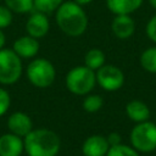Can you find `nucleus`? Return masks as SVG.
Returning a JSON list of instances; mask_svg holds the SVG:
<instances>
[{
  "instance_id": "obj_1",
  "label": "nucleus",
  "mask_w": 156,
  "mask_h": 156,
  "mask_svg": "<svg viewBox=\"0 0 156 156\" xmlns=\"http://www.w3.org/2000/svg\"><path fill=\"white\" fill-rule=\"evenodd\" d=\"M55 21L58 28L68 37L77 38L88 28V16L82 5L72 1H63L55 11Z\"/></svg>"
},
{
  "instance_id": "obj_2",
  "label": "nucleus",
  "mask_w": 156,
  "mask_h": 156,
  "mask_svg": "<svg viewBox=\"0 0 156 156\" xmlns=\"http://www.w3.org/2000/svg\"><path fill=\"white\" fill-rule=\"evenodd\" d=\"M23 143L28 156H57L61 149L58 134L49 128H33L23 138Z\"/></svg>"
},
{
  "instance_id": "obj_3",
  "label": "nucleus",
  "mask_w": 156,
  "mask_h": 156,
  "mask_svg": "<svg viewBox=\"0 0 156 156\" xmlns=\"http://www.w3.org/2000/svg\"><path fill=\"white\" fill-rule=\"evenodd\" d=\"M65 83L66 88L73 95L85 96L94 89L96 84V73L85 65L76 66L67 72Z\"/></svg>"
},
{
  "instance_id": "obj_4",
  "label": "nucleus",
  "mask_w": 156,
  "mask_h": 156,
  "mask_svg": "<svg viewBox=\"0 0 156 156\" xmlns=\"http://www.w3.org/2000/svg\"><path fill=\"white\" fill-rule=\"evenodd\" d=\"M26 76L33 87L44 89L52 85L55 82L56 69L51 61L44 57H38L27 66Z\"/></svg>"
},
{
  "instance_id": "obj_5",
  "label": "nucleus",
  "mask_w": 156,
  "mask_h": 156,
  "mask_svg": "<svg viewBox=\"0 0 156 156\" xmlns=\"http://www.w3.org/2000/svg\"><path fill=\"white\" fill-rule=\"evenodd\" d=\"M22 76V58L12 49H0V84L12 85Z\"/></svg>"
},
{
  "instance_id": "obj_6",
  "label": "nucleus",
  "mask_w": 156,
  "mask_h": 156,
  "mask_svg": "<svg viewBox=\"0 0 156 156\" xmlns=\"http://www.w3.org/2000/svg\"><path fill=\"white\" fill-rule=\"evenodd\" d=\"M130 141L135 150L151 152L156 149V124L140 122L130 132Z\"/></svg>"
},
{
  "instance_id": "obj_7",
  "label": "nucleus",
  "mask_w": 156,
  "mask_h": 156,
  "mask_svg": "<svg viewBox=\"0 0 156 156\" xmlns=\"http://www.w3.org/2000/svg\"><path fill=\"white\" fill-rule=\"evenodd\" d=\"M95 73H96V83L107 91L118 90L124 83L123 72L113 65H104Z\"/></svg>"
},
{
  "instance_id": "obj_8",
  "label": "nucleus",
  "mask_w": 156,
  "mask_h": 156,
  "mask_svg": "<svg viewBox=\"0 0 156 156\" xmlns=\"http://www.w3.org/2000/svg\"><path fill=\"white\" fill-rule=\"evenodd\" d=\"M50 30V22L46 13L34 11L30 13L26 22V32L28 35L40 39L44 38Z\"/></svg>"
},
{
  "instance_id": "obj_9",
  "label": "nucleus",
  "mask_w": 156,
  "mask_h": 156,
  "mask_svg": "<svg viewBox=\"0 0 156 156\" xmlns=\"http://www.w3.org/2000/svg\"><path fill=\"white\" fill-rule=\"evenodd\" d=\"M7 128L10 133H13L21 138H24L33 129V122H32V118L26 112L16 111L9 116Z\"/></svg>"
},
{
  "instance_id": "obj_10",
  "label": "nucleus",
  "mask_w": 156,
  "mask_h": 156,
  "mask_svg": "<svg viewBox=\"0 0 156 156\" xmlns=\"http://www.w3.org/2000/svg\"><path fill=\"white\" fill-rule=\"evenodd\" d=\"M40 45L38 39L30 35H22L13 41L12 50L21 57V58H33L39 52Z\"/></svg>"
},
{
  "instance_id": "obj_11",
  "label": "nucleus",
  "mask_w": 156,
  "mask_h": 156,
  "mask_svg": "<svg viewBox=\"0 0 156 156\" xmlns=\"http://www.w3.org/2000/svg\"><path fill=\"white\" fill-rule=\"evenodd\" d=\"M110 149V144L106 136L102 135H90L82 144V154L84 156H106Z\"/></svg>"
},
{
  "instance_id": "obj_12",
  "label": "nucleus",
  "mask_w": 156,
  "mask_h": 156,
  "mask_svg": "<svg viewBox=\"0 0 156 156\" xmlns=\"http://www.w3.org/2000/svg\"><path fill=\"white\" fill-rule=\"evenodd\" d=\"M23 152V138L13 133H6L0 136V156H21Z\"/></svg>"
},
{
  "instance_id": "obj_13",
  "label": "nucleus",
  "mask_w": 156,
  "mask_h": 156,
  "mask_svg": "<svg viewBox=\"0 0 156 156\" xmlns=\"http://www.w3.org/2000/svg\"><path fill=\"white\" fill-rule=\"evenodd\" d=\"M111 29L113 34L119 39H127L133 35L135 24L134 20L129 15H116L112 21Z\"/></svg>"
},
{
  "instance_id": "obj_14",
  "label": "nucleus",
  "mask_w": 156,
  "mask_h": 156,
  "mask_svg": "<svg viewBox=\"0 0 156 156\" xmlns=\"http://www.w3.org/2000/svg\"><path fill=\"white\" fill-rule=\"evenodd\" d=\"M143 0H106L108 10L115 15H129L138 10Z\"/></svg>"
},
{
  "instance_id": "obj_15",
  "label": "nucleus",
  "mask_w": 156,
  "mask_h": 156,
  "mask_svg": "<svg viewBox=\"0 0 156 156\" xmlns=\"http://www.w3.org/2000/svg\"><path fill=\"white\" fill-rule=\"evenodd\" d=\"M126 113L127 116L134 121V122H145L150 117L149 107L140 100H132L126 106Z\"/></svg>"
},
{
  "instance_id": "obj_16",
  "label": "nucleus",
  "mask_w": 156,
  "mask_h": 156,
  "mask_svg": "<svg viewBox=\"0 0 156 156\" xmlns=\"http://www.w3.org/2000/svg\"><path fill=\"white\" fill-rule=\"evenodd\" d=\"M105 54L102 50L94 48L85 52L84 55V65L93 71H98L100 67L105 65Z\"/></svg>"
},
{
  "instance_id": "obj_17",
  "label": "nucleus",
  "mask_w": 156,
  "mask_h": 156,
  "mask_svg": "<svg viewBox=\"0 0 156 156\" xmlns=\"http://www.w3.org/2000/svg\"><path fill=\"white\" fill-rule=\"evenodd\" d=\"M4 4L13 13H28L34 10L33 0H4Z\"/></svg>"
},
{
  "instance_id": "obj_18",
  "label": "nucleus",
  "mask_w": 156,
  "mask_h": 156,
  "mask_svg": "<svg viewBox=\"0 0 156 156\" xmlns=\"http://www.w3.org/2000/svg\"><path fill=\"white\" fill-rule=\"evenodd\" d=\"M104 105V100L98 94H87L83 100V110L88 113L98 112Z\"/></svg>"
},
{
  "instance_id": "obj_19",
  "label": "nucleus",
  "mask_w": 156,
  "mask_h": 156,
  "mask_svg": "<svg viewBox=\"0 0 156 156\" xmlns=\"http://www.w3.org/2000/svg\"><path fill=\"white\" fill-rule=\"evenodd\" d=\"M141 66L151 73H156V48L146 49L140 56Z\"/></svg>"
},
{
  "instance_id": "obj_20",
  "label": "nucleus",
  "mask_w": 156,
  "mask_h": 156,
  "mask_svg": "<svg viewBox=\"0 0 156 156\" xmlns=\"http://www.w3.org/2000/svg\"><path fill=\"white\" fill-rule=\"evenodd\" d=\"M33 2L35 11L49 15L51 12H55L63 2V0H33Z\"/></svg>"
},
{
  "instance_id": "obj_21",
  "label": "nucleus",
  "mask_w": 156,
  "mask_h": 156,
  "mask_svg": "<svg viewBox=\"0 0 156 156\" xmlns=\"http://www.w3.org/2000/svg\"><path fill=\"white\" fill-rule=\"evenodd\" d=\"M106 156H139L135 149L123 145V144H117L113 146H110Z\"/></svg>"
},
{
  "instance_id": "obj_22",
  "label": "nucleus",
  "mask_w": 156,
  "mask_h": 156,
  "mask_svg": "<svg viewBox=\"0 0 156 156\" xmlns=\"http://www.w3.org/2000/svg\"><path fill=\"white\" fill-rule=\"evenodd\" d=\"M13 12L4 4L0 5V29L7 28L9 26H11L12 20H13Z\"/></svg>"
},
{
  "instance_id": "obj_23",
  "label": "nucleus",
  "mask_w": 156,
  "mask_h": 156,
  "mask_svg": "<svg viewBox=\"0 0 156 156\" xmlns=\"http://www.w3.org/2000/svg\"><path fill=\"white\" fill-rule=\"evenodd\" d=\"M10 105H11V96L9 91L0 87V117L9 111Z\"/></svg>"
},
{
  "instance_id": "obj_24",
  "label": "nucleus",
  "mask_w": 156,
  "mask_h": 156,
  "mask_svg": "<svg viewBox=\"0 0 156 156\" xmlns=\"http://www.w3.org/2000/svg\"><path fill=\"white\" fill-rule=\"evenodd\" d=\"M146 34L152 41L156 43V15L149 21L146 26Z\"/></svg>"
},
{
  "instance_id": "obj_25",
  "label": "nucleus",
  "mask_w": 156,
  "mask_h": 156,
  "mask_svg": "<svg viewBox=\"0 0 156 156\" xmlns=\"http://www.w3.org/2000/svg\"><path fill=\"white\" fill-rule=\"evenodd\" d=\"M106 139H107V141H108L110 146H113V145L121 144V135H119L118 133H116V132L110 133V134L106 136Z\"/></svg>"
},
{
  "instance_id": "obj_26",
  "label": "nucleus",
  "mask_w": 156,
  "mask_h": 156,
  "mask_svg": "<svg viewBox=\"0 0 156 156\" xmlns=\"http://www.w3.org/2000/svg\"><path fill=\"white\" fill-rule=\"evenodd\" d=\"M5 41H6L5 34H4L2 29H0V49H2V48H4V45H5Z\"/></svg>"
},
{
  "instance_id": "obj_27",
  "label": "nucleus",
  "mask_w": 156,
  "mask_h": 156,
  "mask_svg": "<svg viewBox=\"0 0 156 156\" xmlns=\"http://www.w3.org/2000/svg\"><path fill=\"white\" fill-rule=\"evenodd\" d=\"M73 1L77 2L78 5H82V6H83V5H88V4H90L93 0H73Z\"/></svg>"
},
{
  "instance_id": "obj_28",
  "label": "nucleus",
  "mask_w": 156,
  "mask_h": 156,
  "mask_svg": "<svg viewBox=\"0 0 156 156\" xmlns=\"http://www.w3.org/2000/svg\"><path fill=\"white\" fill-rule=\"evenodd\" d=\"M150 4L152 5V7H155V9H156V0H150Z\"/></svg>"
}]
</instances>
